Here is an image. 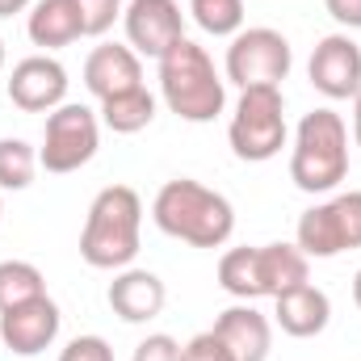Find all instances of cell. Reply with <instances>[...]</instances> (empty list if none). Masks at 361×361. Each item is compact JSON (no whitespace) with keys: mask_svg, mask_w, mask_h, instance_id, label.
Returning a JSON list of instances; mask_svg holds the SVG:
<instances>
[{"mask_svg":"<svg viewBox=\"0 0 361 361\" xmlns=\"http://www.w3.org/2000/svg\"><path fill=\"white\" fill-rule=\"evenodd\" d=\"M180 361H235L227 353V345L214 332H197L189 345H180Z\"/></svg>","mask_w":361,"mask_h":361,"instance_id":"cell-25","label":"cell"},{"mask_svg":"<svg viewBox=\"0 0 361 361\" xmlns=\"http://www.w3.org/2000/svg\"><path fill=\"white\" fill-rule=\"evenodd\" d=\"M0 219H4V202H0Z\"/></svg>","mask_w":361,"mask_h":361,"instance_id":"cell-33","label":"cell"},{"mask_svg":"<svg viewBox=\"0 0 361 361\" xmlns=\"http://www.w3.org/2000/svg\"><path fill=\"white\" fill-rule=\"evenodd\" d=\"M85 89L105 101V97H118V92L143 89V59L122 47V42H101L92 47L89 59H85Z\"/></svg>","mask_w":361,"mask_h":361,"instance_id":"cell-14","label":"cell"},{"mask_svg":"<svg viewBox=\"0 0 361 361\" xmlns=\"http://www.w3.org/2000/svg\"><path fill=\"white\" fill-rule=\"evenodd\" d=\"M324 8L332 13L336 25H345V30H361V0H324Z\"/></svg>","mask_w":361,"mask_h":361,"instance_id":"cell-28","label":"cell"},{"mask_svg":"<svg viewBox=\"0 0 361 361\" xmlns=\"http://www.w3.org/2000/svg\"><path fill=\"white\" fill-rule=\"evenodd\" d=\"M101 147V118L89 105L63 101L59 109L47 114V130H42V147H38V164L55 177L85 169Z\"/></svg>","mask_w":361,"mask_h":361,"instance_id":"cell-7","label":"cell"},{"mask_svg":"<svg viewBox=\"0 0 361 361\" xmlns=\"http://www.w3.org/2000/svg\"><path fill=\"white\" fill-rule=\"evenodd\" d=\"M152 219L164 235H173L189 248H223L235 231L231 202L219 189H210L193 177L164 180L156 202H152Z\"/></svg>","mask_w":361,"mask_h":361,"instance_id":"cell-1","label":"cell"},{"mask_svg":"<svg viewBox=\"0 0 361 361\" xmlns=\"http://www.w3.org/2000/svg\"><path fill=\"white\" fill-rule=\"evenodd\" d=\"M219 286L240 298V302H257L261 298V281H257V248H227L219 261Z\"/></svg>","mask_w":361,"mask_h":361,"instance_id":"cell-20","label":"cell"},{"mask_svg":"<svg viewBox=\"0 0 361 361\" xmlns=\"http://www.w3.org/2000/svg\"><path fill=\"white\" fill-rule=\"evenodd\" d=\"M130 361H180V341H173L169 332H152L147 341H139Z\"/></svg>","mask_w":361,"mask_h":361,"instance_id":"cell-26","label":"cell"},{"mask_svg":"<svg viewBox=\"0 0 361 361\" xmlns=\"http://www.w3.org/2000/svg\"><path fill=\"white\" fill-rule=\"evenodd\" d=\"M353 302H357V311H361V269H357V277H353Z\"/></svg>","mask_w":361,"mask_h":361,"instance_id":"cell-31","label":"cell"},{"mask_svg":"<svg viewBox=\"0 0 361 361\" xmlns=\"http://www.w3.org/2000/svg\"><path fill=\"white\" fill-rule=\"evenodd\" d=\"M34 8V0H0V17H13V13H25Z\"/></svg>","mask_w":361,"mask_h":361,"instance_id":"cell-29","label":"cell"},{"mask_svg":"<svg viewBox=\"0 0 361 361\" xmlns=\"http://www.w3.org/2000/svg\"><path fill=\"white\" fill-rule=\"evenodd\" d=\"M349 177V126L336 109H311L290 147V180L302 193H332Z\"/></svg>","mask_w":361,"mask_h":361,"instance_id":"cell-4","label":"cell"},{"mask_svg":"<svg viewBox=\"0 0 361 361\" xmlns=\"http://www.w3.org/2000/svg\"><path fill=\"white\" fill-rule=\"evenodd\" d=\"M227 143L235 152V160L248 164H265L286 147V101L281 89L261 85V89H240L231 126H227Z\"/></svg>","mask_w":361,"mask_h":361,"instance_id":"cell-5","label":"cell"},{"mask_svg":"<svg viewBox=\"0 0 361 361\" xmlns=\"http://www.w3.org/2000/svg\"><path fill=\"white\" fill-rule=\"evenodd\" d=\"M8 101L25 114H51L68 101V68L51 55H30L8 76Z\"/></svg>","mask_w":361,"mask_h":361,"instance_id":"cell-12","label":"cell"},{"mask_svg":"<svg viewBox=\"0 0 361 361\" xmlns=\"http://www.w3.org/2000/svg\"><path fill=\"white\" fill-rule=\"evenodd\" d=\"M105 302H109V311L122 324H147V319H156L164 311L169 290H164V281L152 269H130L126 265V269H118V277L109 281Z\"/></svg>","mask_w":361,"mask_h":361,"instance_id":"cell-13","label":"cell"},{"mask_svg":"<svg viewBox=\"0 0 361 361\" xmlns=\"http://www.w3.org/2000/svg\"><path fill=\"white\" fill-rule=\"evenodd\" d=\"M101 122L114 130V135H139L156 122V97L143 89H130V92H118V97H105L101 101Z\"/></svg>","mask_w":361,"mask_h":361,"instance_id":"cell-19","label":"cell"},{"mask_svg":"<svg viewBox=\"0 0 361 361\" xmlns=\"http://www.w3.org/2000/svg\"><path fill=\"white\" fill-rule=\"evenodd\" d=\"M59 361H114V349H109V341L105 336H76Z\"/></svg>","mask_w":361,"mask_h":361,"instance_id":"cell-27","label":"cell"},{"mask_svg":"<svg viewBox=\"0 0 361 361\" xmlns=\"http://www.w3.org/2000/svg\"><path fill=\"white\" fill-rule=\"evenodd\" d=\"M156 63H160V97L180 122L202 126L223 114L227 80L214 72V59L206 55V47H197L193 38H180Z\"/></svg>","mask_w":361,"mask_h":361,"instance_id":"cell-3","label":"cell"},{"mask_svg":"<svg viewBox=\"0 0 361 361\" xmlns=\"http://www.w3.org/2000/svg\"><path fill=\"white\" fill-rule=\"evenodd\" d=\"M38 169V152L25 139H0V189H30Z\"/></svg>","mask_w":361,"mask_h":361,"instance_id":"cell-22","label":"cell"},{"mask_svg":"<svg viewBox=\"0 0 361 361\" xmlns=\"http://www.w3.org/2000/svg\"><path fill=\"white\" fill-rule=\"evenodd\" d=\"M294 244L302 248V257H315V261H332L341 252L361 248V189L336 193L302 210L294 227Z\"/></svg>","mask_w":361,"mask_h":361,"instance_id":"cell-6","label":"cell"},{"mask_svg":"<svg viewBox=\"0 0 361 361\" xmlns=\"http://www.w3.org/2000/svg\"><path fill=\"white\" fill-rule=\"evenodd\" d=\"M257 281H261V298H277V294L311 281V257H302L298 244H261L257 248Z\"/></svg>","mask_w":361,"mask_h":361,"instance_id":"cell-18","label":"cell"},{"mask_svg":"<svg viewBox=\"0 0 361 361\" xmlns=\"http://www.w3.org/2000/svg\"><path fill=\"white\" fill-rule=\"evenodd\" d=\"M25 34H30V42L42 47V51L72 47L76 38H85L76 0H34L30 21H25Z\"/></svg>","mask_w":361,"mask_h":361,"instance_id":"cell-17","label":"cell"},{"mask_svg":"<svg viewBox=\"0 0 361 361\" xmlns=\"http://www.w3.org/2000/svg\"><path fill=\"white\" fill-rule=\"evenodd\" d=\"M0 72H4V38H0Z\"/></svg>","mask_w":361,"mask_h":361,"instance_id":"cell-32","label":"cell"},{"mask_svg":"<svg viewBox=\"0 0 361 361\" xmlns=\"http://www.w3.org/2000/svg\"><path fill=\"white\" fill-rule=\"evenodd\" d=\"M143 235V197L130 185H105L89 206L80 231V257L92 269H126L139 257Z\"/></svg>","mask_w":361,"mask_h":361,"instance_id":"cell-2","label":"cell"},{"mask_svg":"<svg viewBox=\"0 0 361 361\" xmlns=\"http://www.w3.org/2000/svg\"><path fill=\"white\" fill-rule=\"evenodd\" d=\"M80 8V25H85V38H101L114 30V21L122 17V0H76Z\"/></svg>","mask_w":361,"mask_h":361,"instance_id":"cell-24","label":"cell"},{"mask_svg":"<svg viewBox=\"0 0 361 361\" xmlns=\"http://www.w3.org/2000/svg\"><path fill=\"white\" fill-rule=\"evenodd\" d=\"M290 68H294V51H290L286 34H277L269 25L240 30L227 47V80L240 89H261V85L281 89Z\"/></svg>","mask_w":361,"mask_h":361,"instance_id":"cell-8","label":"cell"},{"mask_svg":"<svg viewBox=\"0 0 361 361\" xmlns=\"http://www.w3.org/2000/svg\"><path fill=\"white\" fill-rule=\"evenodd\" d=\"M353 139H357V147H361V92L353 97Z\"/></svg>","mask_w":361,"mask_h":361,"instance_id":"cell-30","label":"cell"},{"mask_svg":"<svg viewBox=\"0 0 361 361\" xmlns=\"http://www.w3.org/2000/svg\"><path fill=\"white\" fill-rule=\"evenodd\" d=\"M189 17L214 38H235L244 30V0H189Z\"/></svg>","mask_w":361,"mask_h":361,"instance_id":"cell-23","label":"cell"},{"mask_svg":"<svg viewBox=\"0 0 361 361\" xmlns=\"http://www.w3.org/2000/svg\"><path fill=\"white\" fill-rule=\"evenodd\" d=\"M311 89L324 92L328 101H349L361 92V47L349 34H328L319 38V47L311 51L307 63Z\"/></svg>","mask_w":361,"mask_h":361,"instance_id":"cell-10","label":"cell"},{"mask_svg":"<svg viewBox=\"0 0 361 361\" xmlns=\"http://www.w3.org/2000/svg\"><path fill=\"white\" fill-rule=\"evenodd\" d=\"M47 294V277L30 261H0V311H13Z\"/></svg>","mask_w":361,"mask_h":361,"instance_id":"cell-21","label":"cell"},{"mask_svg":"<svg viewBox=\"0 0 361 361\" xmlns=\"http://www.w3.org/2000/svg\"><path fill=\"white\" fill-rule=\"evenodd\" d=\"M210 332L227 345V353L235 361H269V353H273V324H269V315H261L252 302L227 307L214 319Z\"/></svg>","mask_w":361,"mask_h":361,"instance_id":"cell-15","label":"cell"},{"mask_svg":"<svg viewBox=\"0 0 361 361\" xmlns=\"http://www.w3.org/2000/svg\"><path fill=\"white\" fill-rule=\"evenodd\" d=\"M122 25L130 51L147 59H160L173 42L185 38V13L177 0H130L122 8Z\"/></svg>","mask_w":361,"mask_h":361,"instance_id":"cell-9","label":"cell"},{"mask_svg":"<svg viewBox=\"0 0 361 361\" xmlns=\"http://www.w3.org/2000/svg\"><path fill=\"white\" fill-rule=\"evenodd\" d=\"M273 319H277V328L286 336L311 341V336H319L332 324V298L319 286L302 281V286H294V290H286V294L273 298Z\"/></svg>","mask_w":361,"mask_h":361,"instance_id":"cell-16","label":"cell"},{"mask_svg":"<svg viewBox=\"0 0 361 361\" xmlns=\"http://www.w3.org/2000/svg\"><path fill=\"white\" fill-rule=\"evenodd\" d=\"M59 324H63V315L51 294L30 298L13 311H0V345L13 349L17 357H38L59 341Z\"/></svg>","mask_w":361,"mask_h":361,"instance_id":"cell-11","label":"cell"}]
</instances>
